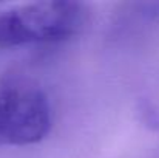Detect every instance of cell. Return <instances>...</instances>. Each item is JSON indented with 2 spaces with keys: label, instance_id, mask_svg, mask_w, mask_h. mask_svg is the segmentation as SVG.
<instances>
[{
  "label": "cell",
  "instance_id": "obj_1",
  "mask_svg": "<svg viewBox=\"0 0 159 158\" xmlns=\"http://www.w3.org/2000/svg\"><path fill=\"white\" fill-rule=\"evenodd\" d=\"M79 2H36L0 12V50L30 44L65 41L87 22Z\"/></svg>",
  "mask_w": 159,
  "mask_h": 158
},
{
  "label": "cell",
  "instance_id": "obj_2",
  "mask_svg": "<svg viewBox=\"0 0 159 158\" xmlns=\"http://www.w3.org/2000/svg\"><path fill=\"white\" fill-rule=\"evenodd\" d=\"M51 129V107L36 87L0 89V147L28 146L42 141Z\"/></svg>",
  "mask_w": 159,
  "mask_h": 158
}]
</instances>
